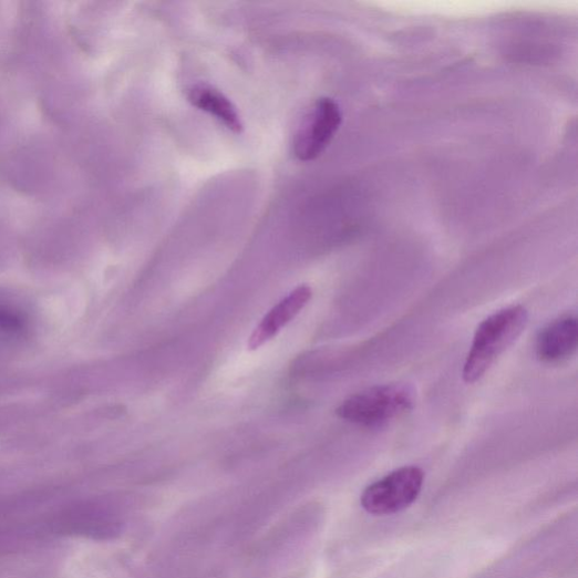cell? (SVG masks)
Listing matches in <instances>:
<instances>
[{
	"label": "cell",
	"instance_id": "7a4b0ae2",
	"mask_svg": "<svg viewBox=\"0 0 578 578\" xmlns=\"http://www.w3.org/2000/svg\"><path fill=\"white\" fill-rule=\"evenodd\" d=\"M414 391L403 384L374 386L344 400L337 415L347 422L380 427L412 411Z\"/></svg>",
	"mask_w": 578,
	"mask_h": 578
},
{
	"label": "cell",
	"instance_id": "8992f818",
	"mask_svg": "<svg viewBox=\"0 0 578 578\" xmlns=\"http://www.w3.org/2000/svg\"><path fill=\"white\" fill-rule=\"evenodd\" d=\"M578 345V321L575 317L559 318L545 327L536 341L537 357L546 363L570 358Z\"/></svg>",
	"mask_w": 578,
	"mask_h": 578
},
{
	"label": "cell",
	"instance_id": "5b68a950",
	"mask_svg": "<svg viewBox=\"0 0 578 578\" xmlns=\"http://www.w3.org/2000/svg\"><path fill=\"white\" fill-rule=\"evenodd\" d=\"M312 299L309 285H300L261 320L248 340V350L256 351L275 338L280 330L296 319Z\"/></svg>",
	"mask_w": 578,
	"mask_h": 578
},
{
	"label": "cell",
	"instance_id": "ba28073f",
	"mask_svg": "<svg viewBox=\"0 0 578 578\" xmlns=\"http://www.w3.org/2000/svg\"><path fill=\"white\" fill-rule=\"evenodd\" d=\"M28 321L25 316L9 306H0V332L7 334H20L25 331Z\"/></svg>",
	"mask_w": 578,
	"mask_h": 578
},
{
	"label": "cell",
	"instance_id": "277c9868",
	"mask_svg": "<svg viewBox=\"0 0 578 578\" xmlns=\"http://www.w3.org/2000/svg\"><path fill=\"white\" fill-rule=\"evenodd\" d=\"M342 123L341 109L329 97L317 100L306 113L295 137V154L302 162L318 158Z\"/></svg>",
	"mask_w": 578,
	"mask_h": 578
},
{
	"label": "cell",
	"instance_id": "3957f363",
	"mask_svg": "<svg viewBox=\"0 0 578 578\" xmlns=\"http://www.w3.org/2000/svg\"><path fill=\"white\" fill-rule=\"evenodd\" d=\"M424 479V472L419 467L400 468L369 486L362 495V506L376 516L399 513L417 499Z\"/></svg>",
	"mask_w": 578,
	"mask_h": 578
},
{
	"label": "cell",
	"instance_id": "52a82bcc",
	"mask_svg": "<svg viewBox=\"0 0 578 578\" xmlns=\"http://www.w3.org/2000/svg\"><path fill=\"white\" fill-rule=\"evenodd\" d=\"M188 101L197 109L213 115L227 130L236 134L245 131L237 106L219 90L209 84H195L187 91Z\"/></svg>",
	"mask_w": 578,
	"mask_h": 578
},
{
	"label": "cell",
	"instance_id": "6da1fadb",
	"mask_svg": "<svg viewBox=\"0 0 578 578\" xmlns=\"http://www.w3.org/2000/svg\"><path fill=\"white\" fill-rule=\"evenodd\" d=\"M528 321L529 313L522 306L500 310L483 321L475 333L462 371L465 382L479 381L508 347L522 336Z\"/></svg>",
	"mask_w": 578,
	"mask_h": 578
}]
</instances>
